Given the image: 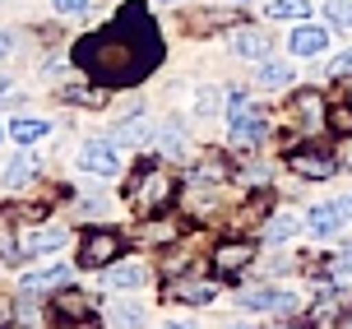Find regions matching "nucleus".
Listing matches in <instances>:
<instances>
[{
	"mask_svg": "<svg viewBox=\"0 0 352 329\" xmlns=\"http://www.w3.org/2000/svg\"><path fill=\"white\" fill-rule=\"evenodd\" d=\"M158 61H162V37L153 28V19L144 14V5H125L102 33L79 37V47H74V65L98 88L140 84L144 74L158 70Z\"/></svg>",
	"mask_w": 352,
	"mask_h": 329,
	"instance_id": "nucleus-1",
	"label": "nucleus"
},
{
	"mask_svg": "<svg viewBox=\"0 0 352 329\" xmlns=\"http://www.w3.org/2000/svg\"><path fill=\"white\" fill-rule=\"evenodd\" d=\"M172 195H176V181L162 172L158 162L140 167V172L130 176V186H125V200L135 204V213H140V218H153V213H162V209L172 204Z\"/></svg>",
	"mask_w": 352,
	"mask_h": 329,
	"instance_id": "nucleus-2",
	"label": "nucleus"
},
{
	"mask_svg": "<svg viewBox=\"0 0 352 329\" xmlns=\"http://www.w3.org/2000/svg\"><path fill=\"white\" fill-rule=\"evenodd\" d=\"M121 232H111V227H93V232H84V242H79V264L84 269H111V264L121 260Z\"/></svg>",
	"mask_w": 352,
	"mask_h": 329,
	"instance_id": "nucleus-3",
	"label": "nucleus"
},
{
	"mask_svg": "<svg viewBox=\"0 0 352 329\" xmlns=\"http://www.w3.org/2000/svg\"><path fill=\"white\" fill-rule=\"evenodd\" d=\"M228 121H232V144H236V149H255V144L264 139V112L250 107V103H241V93H232Z\"/></svg>",
	"mask_w": 352,
	"mask_h": 329,
	"instance_id": "nucleus-4",
	"label": "nucleus"
},
{
	"mask_svg": "<svg viewBox=\"0 0 352 329\" xmlns=\"http://www.w3.org/2000/svg\"><path fill=\"white\" fill-rule=\"evenodd\" d=\"M287 167L301 176V181H329V176L338 172V162H334V153H324V149H292L287 153Z\"/></svg>",
	"mask_w": 352,
	"mask_h": 329,
	"instance_id": "nucleus-5",
	"label": "nucleus"
},
{
	"mask_svg": "<svg viewBox=\"0 0 352 329\" xmlns=\"http://www.w3.org/2000/svg\"><path fill=\"white\" fill-rule=\"evenodd\" d=\"M79 167L84 172H98V176H116L121 172V158H116V149L107 139H88L84 149H79Z\"/></svg>",
	"mask_w": 352,
	"mask_h": 329,
	"instance_id": "nucleus-6",
	"label": "nucleus"
},
{
	"mask_svg": "<svg viewBox=\"0 0 352 329\" xmlns=\"http://www.w3.org/2000/svg\"><path fill=\"white\" fill-rule=\"evenodd\" d=\"M236 301H241L246 311H278V315L297 311V297H292V293H278V288H250V293H241Z\"/></svg>",
	"mask_w": 352,
	"mask_h": 329,
	"instance_id": "nucleus-7",
	"label": "nucleus"
},
{
	"mask_svg": "<svg viewBox=\"0 0 352 329\" xmlns=\"http://www.w3.org/2000/svg\"><path fill=\"white\" fill-rule=\"evenodd\" d=\"M167 297L186 301V306H209L218 297V283H209V278H176V283H167Z\"/></svg>",
	"mask_w": 352,
	"mask_h": 329,
	"instance_id": "nucleus-8",
	"label": "nucleus"
},
{
	"mask_svg": "<svg viewBox=\"0 0 352 329\" xmlns=\"http://www.w3.org/2000/svg\"><path fill=\"white\" fill-rule=\"evenodd\" d=\"M250 260H255V246H250V242H223L218 251H213V269H218L223 278L241 274Z\"/></svg>",
	"mask_w": 352,
	"mask_h": 329,
	"instance_id": "nucleus-9",
	"label": "nucleus"
},
{
	"mask_svg": "<svg viewBox=\"0 0 352 329\" xmlns=\"http://www.w3.org/2000/svg\"><path fill=\"white\" fill-rule=\"evenodd\" d=\"M52 311H56V320H79V325L88 329V320H93V301H88L84 293H74V288H60V293L52 297Z\"/></svg>",
	"mask_w": 352,
	"mask_h": 329,
	"instance_id": "nucleus-10",
	"label": "nucleus"
},
{
	"mask_svg": "<svg viewBox=\"0 0 352 329\" xmlns=\"http://www.w3.org/2000/svg\"><path fill=\"white\" fill-rule=\"evenodd\" d=\"M329 47V28H316V23H297L292 37H287V52L292 56H320Z\"/></svg>",
	"mask_w": 352,
	"mask_h": 329,
	"instance_id": "nucleus-11",
	"label": "nucleus"
},
{
	"mask_svg": "<svg viewBox=\"0 0 352 329\" xmlns=\"http://www.w3.org/2000/svg\"><path fill=\"white\" fill-rule=\"evenodd\" d=\"M70 283V269L65 264H52V269H33V274H23V293L37 297V293H60Z\"/></svg>",
	"mask_w": 352,
	"mask_h": 329,
	"instance_id": "nucleus-12",
	"label": "nucleus"
},
{
	"mask_svg": "<svg viewBox=\"0 0 352 329\" xmlns=\"http://www.w3.org/2000/svg\"><path fill=\"white\" fill-rule=\"evenodd\" d=\"M70 232L56 223L47 227V232H28V237H19V255H47V251H60V242H65Z\"/></svg>",
	"mask_w": 352,
	"mask_h": 329,
	"instance_id": "nucleus-13",
	"label": "nucleus"
},
{
	"mask_svg": "<svg viewBox=\"0 0 352 329\" xmlns=\"http://www.w3.org/2000/svg\"><path fill=\"white\" fill-rule=\"evenodd\" d=\"M269 47H274V42H269L260 28H241V33L232 37V52H236V56H250V61H269Z\"/></svg>",
	"mask_w": 352,
	"mask_h": 329,
	"instance_id": "nucleus-14",
	"label": "nucleus"
},
{
	"mask_svg": "<svg viewBox=\"0 0 352 329\" xmlns=\"http://www.w3.org/2000/svg\"><path fill=\"white\" fill-rule=\"evenodd\" d=\"M144 278H148V269H144V264H135V260L102 269V283H107V288H140Z\"/></svg>",
	"mask_w": 352,
	"mask_h": 329,
	"instance_id": "nucleus-15",
	"label": "nucleus"
},
{
	"mask_svg": "<svg viewBox=\"0 0 352 329\" xmlns=\"http://www.w3.org/2000/svg\"><path fill=\"white\" fill-rule=\"evenodd\" d=\"M306 227H311L316 237H334L338 227H343V213H338V204H316L306 213Z\"/></svg>",
	"mask_w": 352,
	"mask_h": 329,
	"instance_id": "nucleus-16",
	"label": "nucleus"
},
{
	"mask_svg": "<svg viewBox=\"0 0 352 329\" xmlns=\"http://www.w3.org/2000/svg\"><path fill=\"white\" fill-rule=\"evenodd\" d=\"M292 112H297V121H301V125H316V121H320V112H324V103H320L316 88H301L297 98H292Z\"/></svg>",
	"mask_w": 352,
	"mask_h": 329,
	"instance_id": "nucleus-17",
	"label": "nucleus"
},
{
	"mask_svg": "<svg viewBox=\"0 0 352 329\" xmlns=\"http://www.w3.org/2000/svg\"><path fill=\"white\" fill-rule=\"evenodd\" d=\"M287 79H292V65H287V61H264L260 74H255V84H260V88H283Z\"/></svg>",
	"mask_w": 352,
	"mask_h": 329,
	"instance_id": "nucleus-18",
	"label": "nucleus"
},
{
	"mask_svg": "<svg viewBox=\"0 0 352 329\" xmlns=\"http://www.w3.org/2000/svg\"><path fill=\"white\" fill-rule=\"evenodd\" d=\"M33 176H37V162H33V158H14V162L5 167V186H10V191H23Z\"/></svg>",
	"mask_w": 352,
	"mask_h": 329,
	"instance_id": "nucleus-19",
	"label": "nucleus"
},
{
	"mask_svg": "<svg viewBox=\"0 0 352 329\" xmlns=\"http://www.w3.org/2000/svg\"><path fill=\"white\" fill-rule=\"evenodd\" d=\"M111 325L116 329H140L144 325V306L140 301H116V306H111Z\"/></svg>",
	"mask_w": 352,
	"mask_h": 329,
	"instance_id": "nucleus-20",
	"label": "nucleus"
},
{
	"mask_svg": "<svg viewBox=\"0 0 352 329\" xmlns=\"http://www.w3.org/2000/svg\"><path fill=\"white\" fill-rule=\"evenodd\" d=\"M264 14L269 19H306L311 14V0H269Z\"/></svg>",
	"mask_w": 352,
	"mask_h": 329,
	"instance_id": "nucleus-21",
	"label": "nucleus"
},
{
	"mask_svg": "<svg viewBox=\"0 0 352 329\" xmlns=\"http://www.w3.org/2000/svg\"><path fill=\"white\" fill-rule=\"evenodd\" d=\"M10 135H14L19 144H37V139L52 135V125L47 121H23V116H19V121H10Z\"/></svg>",
	"mask_w": 352,
	"mask_h": 329,
	"instance_id": "nucleus-22",
	"label": "nucleus"
},
{
	"mask_svg": "<svg viewBox=\"0 0 352 329\" xmlns=\"http://www.w3.org/2000/svg\"><path fill=\"white\" fill-rule=\"evenodd\" d=\"M348 311V297L343 293H324V301H316V311H311V320H334V315Z\"/></svg>",
	"mask_w": 352,
	"mask_h": 329,
	"instance_id": "nucleus-23",
	"label": "nucleus"
},
{
	"mask_svg": "<svg viewBox=\"0 0 352 329\" xmlns=\"http://www.w3.org/2000/svg\"><path fill=\"white\" fill-rule=\"evenodd\" d=\"M60 98L74 103V107H102L107 103V88H65Z\"/></svg>",
	"mask_w": 352,
	"mask_h": 329,
	"instance_id": "nucleus-24",
	"label": "nucleus"
},
{
	"mask_svg": "<svg viewBox=\"0 0 352 329\" xmlns=\"http://www.w3.org/2000/svg\"><path fill=\"white\" fill-rule=\"evenodd\" d=\"M292 232H297V218H292V213H278V218H269V227H264L269 242H287Z\"/></svg>",
	"mask_w": 352,
	"mask_h": 329,
	"instance_id": "nucleus-25",
	"label": "nucleus"
},
{
	"mask_svg": "<svg viewBox=\"0 0 352 329\" xmlns=\"http://www.w3.org/2000/svg\"><path fill=\"white\" fill-rule=\"evenodd\" d=\"M329 130H334V135H352V103L329 112Z\"/></svg>",
	"mask_w": 352,
	"mask_h": 329,
	"instance_id": "nucleus-26",
	"label": "nucleus"
},
{
	"mask_svg": "<svg viewBox=\"0 0 352 329\" xmlns=\"http://www.w3.org/2000/svg\"><path fill=\"white\" fill-rule=\"evenodd\" d=\"M329 274H334V278H352V246H348V251H338L334 260H329Z\"/></svg>",
	"mask_w": 352,
	"mask_h": 329,
	"instance_id": "nucleus-27",
	"label": "nucleus"
},
{
	"mask_svg": "<svg viewBox=\"0 0 352 329\" xmlns=\"http://www.w3.org/2000/svg\"><path fill=\"white\" fill-rule=\"evenodd\" d=\"M116 139H135V144H140V139H148V121H125L121 130H116Z\"/></svg>",
	"mask_w": 352,
	"mask_h": 329,
	"instance_id": "nucleus-28",
	"label": "nucleus"
},
{
	"mask_svg": "<svg viewBox=\"0 0 352 329\" xmlns=\"http://www.w3.org/2000/svg\"><path fill=\"white\" fill-rule=\"evenodd\" d=\"M329 19L334 23H352V0H329Z\"/></svg>",
	"mask_w": 352,
	"mask_h": 329,
	"instance_id": "nucleus-29",
	"label": "nucleus"
},
{
	"mask_svg": "<svg viewBox=\"0 0 352 329\" xmlns=\"http://www.w3.org/2000/svg\"><path fill=\"white\" fill-rule=\"evenodd\" d=\"M199 116H213V112H218V88H209V93H199Z\"/></svg>",
	"mask_w": 352,
	"mask_h": 329,
	"instance_id": "nucleus-30",
	"label": "nucleus"
},
{
	"mask_svg": "<svg viewBox=\"0 0 352 329\" xmlns=\"http://www.w3.org/2000/svg\"><path fill=\"white\" fill-rule=\"evenodd\" d=\"M56 5V14H84L88 10V0H52Z\"/></svg>",
	"mask_w": 352,
	"mask_h": 329,
	"instance_id": "nucleus-31",
	"label": "nucleus"
},
{
	"mask_svg": "<svg viewBox=\"0 0 352 329\" xmlns=\"http://www.w3.org/2000/svg\"><path fill=\"white\" fill-rule=\"evenodd\" d=\"M329 74H334V79H348V74H352V52H348V56H338L334 65H329Z\"/></svg>",
	"mask_w": 352,
	"mask_h": 329,
	"instance_id": "nucleus-32",
	"label": "nucleus"
},
{
	"mask_svg": "<svg viewBox=\"0 0 352 329\" xmlns=\"http://www.w3.org/2000/svg\"><path fill=\"white\" fill-rule=\"evenodd\" d=\"M338 213H343V223H352V195H343V200H338Z\"/></svg>",
	"mask_w": 352,
	"mask_h": 329,
	"instance_id": "nucleus-33",
	"label": "nucleus"
},
{
	"mask_svg": "<svg viewBox=\"0 0 352 329\" xmlns=\"http://www.w3.org/2000/svg\"><path fill=\"white\" fill-rule=\"evenodd\" d=\"M10 52H14V37H10V33H0V56H10Z\"/></svg>",
	"mask_w": 352,
	"mask_h": 329,
	"instance_id": "nucleus-34",
	"label": "nucleus"
},
{
	"mask_svg": "<svg viewBox=\"0 0 352 329\" xmlns=\"http://www.w3.org/2000/svg\"><path fill=\"white\" fill-rule=\"evenodd\" d=\"M10 88H14V79H10V74H0V93H10Z\"/></svg>",
	"mask_w": 352,
	"mask_h": 329,
	"instance_id": "nucleus-35",
	"label": "nucleus"
},
{
	"mask_svg": "<svg viewBox=\"0 0 352 329\" xmlns=\"http://www.w3.org/2000/svg\"><path fill=\"white\" fill-rule=\"evenodd\" d=\"M343 84H348V93H352V74H348V79H343Z\"/></svg>",
	"mask_w": 352,
	"mask_h": 329,
	"instance_id": "nucleus-36",
	"label": "nucleus"
},
{
	"mask_svg": "<svg viewBox=\"0 0 352 329\" xmlns=\"http://www.w3.org/2000/svg\"><path fill=\"white\" fill-rule=\"evenodd\" d=\"M176 329H195V325H176Z\"/></svg>",
	"mask_w": 352,
	"mask_h": 329,
	"instance_id": "nucleus-37",
	"label": "nucleus"
},
{
	"mask_svg": "<svg viewBox=\"0 0 352 329\" xmlns=\"http://www.w3.org/2000/svg\"><path fill=\"white\" fill-rule=\"evenodd\" d=\"M232 329H250V325H232Z\"/></svg>",
	"mask_w": 352,
	"mask_h": 329,
	"instance_id": "nucleus-38",
	"label": "nucleus"
},
{
	"mask_svg": "<svg viewBox=\"0 0 352 329\" xmlns=\"http://www.w3.org/2000/svg\"><path fill=\"white\" fill-rule=\"evenodd\" d=\"M167 5H176V0H167Z\"/></svg>",
	"mask_w": 352,
	"mask_h": 329,
	"instance_id": "nucleus-39",
	"label": "nucleus"
},
{
	"mask_svg": "<svg viewBox=\"0 0 352 329\" xmlns=\"http://www.w3.org/2000/svg\"><path fill=\"white\" fill-rule=\"evenodd\" d=\"M0 135H5V130H0Z\"/></svg>",
	"mask_w": 352,
	"mask_h": 329,
	"instance_id": "nucleus-40",
	"label": "nucleus"
}]
</instances>
